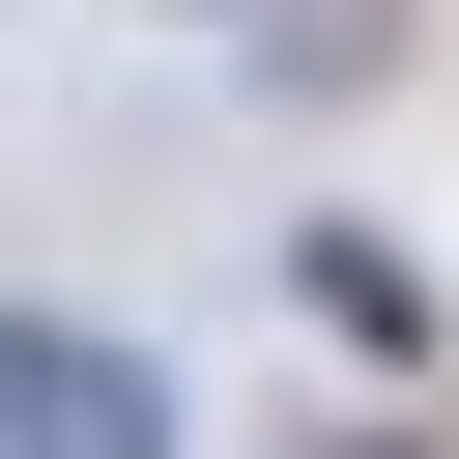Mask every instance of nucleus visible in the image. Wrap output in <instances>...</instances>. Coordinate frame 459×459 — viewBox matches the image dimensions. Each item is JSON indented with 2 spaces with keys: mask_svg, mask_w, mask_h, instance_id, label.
Instances as JSON below:
<instances>
[{
  "mask_svg": "<svg viewBox=\"0 0 459 459\" xmlns=\"http://www.w3.org/2000/svg\"><path fill=\"white\" fill-rule=\"evenodd\" d=\"M0 459H172V344H115V316H0Z\"/></svg>",
  "mask_w": 459,
  "mask_h": 459,
  "instance_id": "nucleus-1",
  "label": "nucleus"
}]
</instances>
